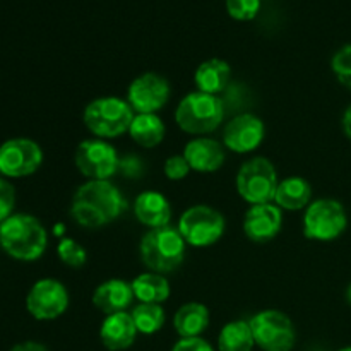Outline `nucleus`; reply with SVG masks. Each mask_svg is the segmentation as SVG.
Segmentation results:
<instances>
[{"instance_id":"15","label":"nucleus","mask_w":351,"mask_h":351,"mask_svg":"<svg viewBox=\"0 0 351 351\" xmlns=\"http://www.w3.org/2000/svg\"><path fill=\"white\" fill-rule=\"evenodd\" d=\"M283 228V209L276 204H256L247 209L243 216V233L254 243L271 242Z\"/></svg>"},{"instance_id":"28","label":"nucleus","mask_w":351,"mask_h":351,"mask_svg":"<svg viewBox=\"0 0 351 351\" xmlns=\"http://www.w3.org/2000/svg\"><path fill=\"white\" fill-rule=\"evenodd\" d=\"M331 69L339 84L351 91V45H345L336 51L331 60Z\"/></svg>"},{"instance_id":"22","label":"nucleus","mask_w":351,"mask_h":351,"mask_svg":"<svg viewBox=\"0 0 351 351\" xmlns=\"http://www.w3.org/2000/svg\"><path fill=\"white\" fill-rule=\"evenodd\" d=\"M312 201V187L305 178L302 177H288L280 182L276 195H274V204L287 211H300L307 209Z\"/></svg>"},{"instance_id":"8","label":"nucleus","mask_w":351,"mask_h":351,"mask_svg":"<svg viewBox=\"0 0 351 351\" xmlns=\"http://www.w3.org/2000/svg\"><path fill=\"white\" fill-rule=\"evenodd\" d=\"M348 215L336 199H317L304 215V235L312 242H332L346 232Z\"/></svg>"},{"instance_id":"32","label":"nucleus","mask_w":351,"mask_h":351,"mask_svg":"<svg viewBox=\"0 0 351 351\" xmlns=\"http://www.w3.org/2000/svg\"><path fill=\"white\" fill-rule=\"evenodd\" d=\"M171 351H215V348L202 338H180Z\"/></svg>"},{"instance_id":"25","label":"nucleus","mask_w":351,"mask_h":351,"mask_svg":"<svg viewBox=\"0 0 351 351\" xmlns=\"http://www.w3.org/2000/svg\"><path fill=\"white\" fill-rule=\"evenodd\" d=\"M256 341L249 321H232L219 331V351H252Z\"/></svg>"},{"instance_id":"14","label":"nucleus","mask_w":351,"mask_h":351,"mask_svg":"<svg viewBox=\"0 0 351 351\" xmlns=\"http://www.w3.org/2000/svg\"><path fill=\"white\" fill-rule=\"evenodd\" d=\"M266 136V127L259 117L252 113L237 115L226 123L223 130V144L226 149L239 154H247L256 151L263 144Z\"/></svg>"},{"instance_id":"26","label":"nucleus","mask_w":351,"mask_h":351,"mask_svg":"<svg viewBox=\"0 0 351 351\" xmlns=\"http://www.w3.org/2000/svg\"><path fill=\"white\" fill-rule=\"evenodd\" d=\"M130 315H132L137 332H143V335H154L165 326V311L161 305L137 304Z\"/></svg>"},{"instance_id":"1","label":"nucleus","mask_w":351,"mask_h":351,"mask_svg":"<svg viewBox=\"0 0 351 351\" xmlns=\"http://www.w3.org/2000/svg\"><path fill=\"white\" fill-rule=\"evenodd\" d=\"M127 208L122 192L110 180H88L72 195L71 216L82 228H101L117 221Z\"/></svg>"},{"instance_id":"23","label":"nucleus","mask_w":351,"mask_h":351,"mask_svg":"<svg viewBox=\"0 0 351 351\" xmlns=\"http://www.w3.org/2000/svg\"><path fill=\"white\" fill-rule=\"evenodd\" d=\"M165 123L156 113H137L130 123L129 136L137 146L141 147H156L165 139Z\"/></svg>"},{"instance_id":"16","label":"nucleus","mask_w":351,"mask_h":351,"mask_svg":"<svg viewBox=\"0 0 351 351\" xmlns=\"http://www.w3.org/2000/svg\"><path fill=\"white\" fill-rule=\"evenodd\" d=\"M184 158L191 170L199 173H215L225 165L226 154L221 144L209 137H195L184 147Z\"/></svg>"},{"instance_id":"36","label":"nucleus","mask_w":351,"mask_h":351,"mask_svg":"<svg viewBox=\"0 0 351 351\" xmlns=\"http://www.w3.org/2000/svg\"><path fill=\"white\" fill-rule=\"evenodd\" d=\"M339 351H351V346H346V348H341Z\"/></svg>"},{"instance_id":"18","label":"nucleus","mask_w":351,"mask_h":351,"mask_svg":"<svg viewBox=\"0 0 351 351\" xmlns=\"http://www.w3.org/2000/svg\"><path fill=\"white\" fill-rule=\"evenodd\" d=\"M134 215L137 221L151 230L170 226L171 206L163 194L156 191L141 192L134 202Z\"/></svg>"},{"instance_id":"19","label":"nucleus","mask_w":351,"mask_h":351,"mask_svg":"<svg viewBox=\"0 0 351 351\" xmlns=\"http://www.w3.org/2000/svg\"><path fill=\"white\" fill-rule=\"evenodd\" d=\"M132 283L125 280H108L103 281L93 293V305L103 314H117L125 312L134 300Z\"/></svg>"},{"instance_id":"20","label":"nucleus","mask_w":351,"mask_h":351,"mask_svg":"<svg viewBox=\"0 0 351 351\" xmlns=\"http://www.w3.org/2000/svg\"><path fill=\"white\" fill-rule=\"evenodd\" d=\"M194 81L197 91L218 96V93L225 91L232 81V67L223 58H209L195 69Z\"/></svg>"},{"instance_id":"6","label":"nucleus","mask_w":351,"mask_h":351,"mask_svg":"<svg viewBox=\"0 0 351 351\" xmlns=\"http://www.w3.org/2000/svg\"><path fill=\"white\" fill-rule=\"evenodd\" d=\"M278 185V173L267 158L256 156L245 161L237 173V191L240 197L250 206L274 202Z\"/></svg>"},{"instance_id":"21","label":"nucleus","mask_w":351,"mask_h":351,"mask_svg":"<svg viewBox=\"0 0 351 351\" xmlns=\"http://www.w3.org/2000/svg\"><path fill=\"white\" fill-rule=\"evenodd\" d=\"M209 308L199 302L182 305L173 315V328L180 338H201L209 328Z\"/></svg>"},{"instance_id":"34","label":"nucleus","mask_w":351,"mask_h":351,"mask_svg":"<svg viewBox=\"0 0 351 351\" xmlns=\"http://www.w3.org/2000/svg\"><path fill=\"white\" fill-rule=\"evenodd\" d=\"M341 127H343V132H345V136L351 141V105L345 110V113H343Z\"/></svg>"},{"instance_id":"11","label":"nucleus","mask_w":351,"mask_h":351,"mask_svg":"<svg viewBox=\"0 0 351 351\" xmlns=\"http://www.w3.org/2000/svg\"><path fill=\"white\" fill-rule=\"evenodd\" d=\"M69 307V291L58 280L45 278L36 281L27 291L26 308L36 321H53L65 314Z\"/></svg>"},{"instance_id":"3","label":"nucleus","mask_w":351,"mask_h":351,"mask_svg":"<svg viewBox=\"0 0 351 351\" xmlns=\"http://www.w3.org/2000/svg\"><path fill=\"white\" fill-rule=\"evenodd\" d=\"M184 237L177 228L165 226V228L149 230L143 237L139 245L141 261L151 273L168 274L177 271L185 259Z\"/></svg>"},{"instance_id":"12","label":"nucleus","mask_w":351,"mask_h":351,"mask_svg":"<svg viewBox=\"0 0 351 351\" xmlns=\"http://www.w3.org/2000/svg\"><path fill=\"white\" fill-rule=\"evenodd\" d=\"M43 163V151L26 137L9 139L0 146V173L3 177L23 178L33 175Z\"/></svg>"},{"instance_id":"7","label":"nucleus","mask_w":351,"mask_h":351,"mask_svg":"<svg viewBox=\"0 0 351 351\" xmlns=\"http://www.w3.org/2000/svg\"><path fill=\"white\" fill-rule=\"evenodd\" d=\"M226 228L225 216L218 209L206 204L191 206L182 213L177 230L185 243L195 249L211 247L223 237Z\"/></svg>"},{"instance_id":"37","label":"nucleus","mask_w":351,"mask_h":351,"mask_svg":"<svg viewBox=\"0 0 351 351\" xmlns=\"http://www.w3.org/2000/svg\"><path fill=\"white\" fill-rule=\"evenodd\" d=\"M0 247H2V243H0Z\"/></svg>"},{"instance_id":"24","label":"nucleus","mask_w":351,"mask_h":351,"mask_svg":"<svg viewBox=\"0 0 351 351\" xmlns=\"http://www.w3.org/2000/svg\"><path fill=\"white\" fill-rule=\"evenodd\" d=\"M134 297L139 300V304H156L161 305L170 298V283L163 274L158 273H144L139 274L132 281Z\"/></svg>"},{"instance_id":"35","label":"nucleus","mask_w":351,"mask_h":351,"mask_svg":"<svg viewBox=\"0 0 351 351\" xmlns=\"http://www.w3.org/2000/svg\"><path fill=\"white\" fill-rule=\"evenodd\" d=\"M346 302H348L351 307V285H348V288H346Z\"/></svg>"},{"instance_id":"33","label":"nucleus","mask_w":351,"mask_h":351,"mask_svg":"<svg viewBox=\"0 0 351 351\" xmlns=\"http://www.w3.org/2000/svg\"><path fill=\"white\" fill-rule=\"evenodd\" d=\"M10 351H47V348L36 341H26L21 343V345H16Z\"/></svg>"},{"instance_id":"4","label":"nucleus","mask_w":351,"mask_h":351,"mask_svg":"<svg viewBox=\"0 0 351 351\" xmlns=\"http://www.w3.org/2000/svg\"><path fill=\"white\" fill-rule=\"evenodd\" d=\"M225 119V105L215 95L194 91L185 95L175 110V122L184 132L192 136H206L221 125Z\"/></svg>"},{"instance_id":"31","label":"nucleus","mask_w":351,"mask_h":351,"mask_svg":"<svg viewBox=\"0 0 351 351\" xmlns=\"http://www.w3.org/2000/svg\"><path fill=\"white\" fill-rule=\"evenodd\" d=\"M16 206V191L7 180L0 178V223L12 216Z\"/></svg>"},{"instance_id":"13","label":"nucleus","mask_w":351,"mask_h":351,"mask_svg":"<svg viewBox=\"0 0 351 351\" xmlns=\"http://www.w3.org/2000/svg\"><path fill=\"white\" fill-rule=\"evenodd\" d=\"M171 88L163 75L146 72L130 82L127 103L136 113H158L168 103Z\"/></svg>"},{"instance_id":"27","label":"nucleus","mask_w":351,"mask_h":351,"mask_svg":"<svg viewBox=\"0 0 351 351\" xmlns=\"http://www.w3.org/2000/svg\"><path fill=\"white\" fill-rule=\"evenodd\" d=\"M57 254L64 264L71 267H82L88 261V252L74 239H64L57 247Z\"/></svg>"},{"instance_id":"5","label":"nucleus","mask_w":351,"mask_h":351,"mask_svg":"<svg viewBox=\"0 0 351 351\" xmlns=\"http://www.w3.org/2000/svg\"><path fill=\"white\" fill-rule=\"evenodd\" d=\"M136 112L132 106L117 96H103L89 103L82 113L84 125L98 139H115L129 132Z\"/></svg>"},{"instance_id":"30","label":"nucleus","mask_w":351,"mask_h":351,"mask_svg":"<svg viewBox=\"0 0 351 351\" xmlns=\"http://www.w3.org/2000/svg\"><path fill=\"white\" fill-rule=\"evenodd\" d=\"M163 171L165 175H167L168 180L178 182V180H184V178L187 177L189 171H191V167H189L184 154H175V156H170L167 161H165Z\"/></svg>"},{"instance_id":"29","label":"nucleus","mask_w":351,"mask_h":351,"mask_svg":"<svg viewBox=\"0 0 351 351\" xmlns=\"http://www.w3.org/2000/svg\"><path fill=\"white\" fill-rule=\"evenodd\" d=\"M261 10V0H226V12L235 21H252Z\"/></svg>"},{"instance_id":"10","label":"nucleus","mask_w":351,"mask_h":351,"mask_svg":"<svg viewBox=\"0 0 351 351\" xmlns=\"http://www.w3.org/2000/svg\"><path fill=\"white\" fill-rule=\"evenodd\" d=\"M74 163L88 180H110L120 167L117 149L105 139L82 141L75 149Z\"/></svg>"},{"instance_id":"2","label":"nucleus","mask_w":351,"mask_h":351,"mask_svg":"<svg viewBox=\"0 0 351 351\" xmlns=\"http://www.w3.org/2000/svg\"><path fill=\"white\" fill-rule=\"evenodd\" d=\"M0 243L12 259L33 263L47 250L48 235L40 219L17 213L0 223Z\"/></svg>"},{"instance_id":"17","label":"nucleus","mask_w":351,"mask_h":351,"mask_svg":"<svg viewBox=\"0 0 351 351\" xmlns=\"http://www.w3.org/2000/svg\"><path fill=\"white\" fill-rule=\"evenodd\" d=\"M137 328L132 315L127 312L106 315L99 328V339L103 346L110 351H122L130 348L136 341Z\"/></svg>"},{"instance_id":"9","label":"nucleus","mask_w":351,"mask_h":351,"mask_svg":"<svg viewBox=\"0 0 351 351\" xmlns=\"http://www.w3.org/2000/svg\"><path fill=\"white\" fill-rule=\"evenodd\" d=\"M254 341L263 351H291L297 343V331L287 314L274 308L261 311L249 321Z\"/></svg>"}]
</instances>
